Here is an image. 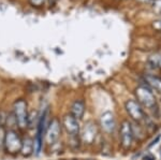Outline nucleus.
<instances>
[{
  "label": "nucleus",
  "mask_w": 161,
  "mask_h": 160,
  "mask_svg": "<svg viewBox=\"0 0 161 160\" xmlns=\"http://www.w3.org/2000/svg\"><path fill=\"white\" fill-rule=\"evenodd\" d=\"M23 140L20 139L19 133L13 129H9L4 133V140H3V148L8 154L10 155H16L20 153L22 149Z\"/></svg>",
  "instance_id": "f257e3e1"
},
{
  "label": "nucleus",
  "mask_w": 161,
  "mask_h": 160,
  "mask_svg": "<svg viewBox=\"0 0 161 160\" xmlns=\"http://www.w3.org/2000/svg\"><path fill=\"white\" fill-rule=\"evenodd\" d=\"M13 114H14L15 120H16L17 127L20 129L27 128V120H28V105L24 99H19L14 102L13 105Z\"/></svg>",
  "instance_id": "f03ea898"
},
{
  "label": "nucleus",
  "mask_w": 161,
  "mask_h": 160,
  "mask_svg": "<svg viewBox=\"0 0 161 160\" xmlns=\"http://www.w3.org/2000/svg\"><path fill=\"white\" fill-rule=\"evenodd\" d=\"M136 96L141 104L147 109H153L156 105V99L153 92L144 86H139L136 89Z\"/></svg>",
  "instance_id": "7ed1b4c3"
},
{
  "label": "nucleus",
  "mask_w": 161,
  "mask_h": 160,
  "mask_svg": "<svg viewBox=\"0 0 161 160\" xmlns=\"http://www.w3.org/2000/svg\"><path fill=\"white\" fill-rule=\"evenodd\" d=\"M60 135V123L57 118L52 119L48 123V126L45 131V141L47 144H55Z\"/></svg>",
  "instance_id": "20e7f679"
},
{
  "label": "nucleus",
  "mask_w": 161,
  "mask_h": 160,
  "mask_svg": "<svg viewBox=\"0 0 161 160\" xmlns=\"http://www.w3.org/2000/svg\"><path fill=\"white\" fill-rule=\"evenodd\" d=\"M120 140L124 148H129L133 141V129L128 120H124L120 126Z\"/></svg>",
  "instance_id": "39448f33"
},
{
  "label": "nucleus",
  "mask_w": 161,
  "mask_h": 160,
  "mask_svg": "<svg viewBox=\"0 0 161 160\" xmlns=\"http://www.w3.org/2000/svg\"><path fill=\"white\" fill-rule=\"evenodd\" d=\"M62 125H64L66 131L71 136H77L80 133V123L79 119L72 116L71 114H67L64 116L62 119Z\"/></svg>",
  "instance_id": "423d86ee"
},
{
  "label": "nucleus",
  "mask_w": 161,
  "mask_h": 160,
  "mask_svg": "<svg viewBox=\"0 0 161 160\" xmlns=\"http://www.w3.org/2000/svg\"><path fill=\"white\" fill-rule=\"evenodd\" d=\"M126 111L132 119L134 120H141L143 118V111L140 107V104L134 100H128L126 102Z\"/></svg>",
  "instance_id": "0eeeda50"
},
{
  "label": "nucleus",
  "mask_w": 161,
  "mask_h": 160,
  "mask_svg": "<svg viewBox=\"0 0 161 160\" xmlns=\"http://www.w3.org/2000/svg\"><path fill=\"white\" fill-rule=\"evenodd\" d=\"M100 123H101V127L103 128V130L108 133H111L114 131L115 129V118L114 115L111 112H105L101 115L100 118Z\"/></svg>",
  "instance_id": "6e6552de"
},
{
  "label": "nucleus",
  "mask_w": 161,
  "mask_h": 160,
  "mask_svg": "<svg viewBox=\"0 0 161 160\" xmlns=\"http://www.w3.org/2000/svg\"><path fill=\"white\" fill-rule=\"evenodd\" d=\"M85 113V103L83 100H75L71 105V114L74 116L76 119H82V117L84 116Z\"/></svg>",
  "instance_id": "1a4fd4ad"
},
{
  "label": "nucleus",
  "mask_w": 161,
  "mask_h": 160,
  "mask_svg": "<svg viewBox=\"0 0 161 160\" xmlns=\"http://www.w3.org/2000/svg\"><path fill=\"white\" fill-rule=\"evenodd\" d=\"M20 154L24 157H29L30 155L33 154V140L29 136H27V138H25L23 140Z\"/></svg>",
  "instance_id": "9d476101"
},
{
  "label": "nucleus",
  "mask_w": 161,
  "mask_h": 160,
  "mask_svg": "<svg viewBox=\"0 0 161 160\" xmlns=\"http://www.w3.org/2000/svg\"><path fill=\"white\" fill-rule=\"evenodd\" d=\"M146 81L153 88H155L157 91L161 92V79L157 76H153V75H147L146 76Z\"/></svg>",
  "instance_id": "9b49d317"
},
{
  "label": "nucleus",
  "mask_w": 161,
  "mask_h": 160,
  "mask_svg": "<svg viewBox=\"0 0 161 160\" xmlns=\"http://www.w3.org/2000/svg\"><path fill=\"white\" fill-rule=\"evenodd\" d=\"M96 136V129L92 127V126H89L88 125L86 128H85V131H84V135H83V138H84V140L88 142V143H92L93 141V139H95Z\"/></svg>",
  "instance_id": "f8f14e48"
},
{
  "label": "nucleus",
  "mask_w": 161,
  "mask_h": 160,
  "mask_svg": "<svg viewBox=\"0 0 161 160\" xmlns=\"http://www.w3.org/2000/svg\"><path fill=\"white\" fill-rule=\"evenodd\" d=\"M42 142H43L42 135H36V139L33 140V155L35 156H39L41 151H42Z\"/></svg>",
  "instance_id": "ddd939ff"
},
{
  "label": "nucleus",
  "mask_w": 161,
  "mask_h": 160,
  "mask_svg": "<svg viewBox=\"0 0 161 160\" xmlns=\"http://www.w3.org/2000/svg\"><path fill=\"white\" fill-rule=\"evenodd\" d=\"M39 122V114L36 111H31L28 114V120H27V128H33L36 125H38Z\"/></svg>",
  "instance_id": "4468645a"
},
{
  "label": "nucleus",
  "mask_w": 161,
  "mask_h": 160,
  "mask_svg": "<svg viewBox=\"0 0 161 160\" xmlns=\"http://www.w3.org/2000/svg\"><path fill=\"white\" fill-rule=\"evenodd\" d=\"M150 63H152L156 67H161V56L159 55H155L150 58Z\"/></svg>",
  "instance_id": "2eb2a0df"
},
{
  "label": "nucleus",
  "mask_w": 161,
  "mask_h": 160,
  "mask_svg": "<svg viewBox=\"0 0 161 160\" xmlns=\"http://www.w3.org/2000/svg\"><path fill=\"white\" fill-rule=\"evenodd\" d=\"M153 8L157 13L161 14V0H155L154 3H153Z\"/></svg>",
  "instance_id": "dca6fc26"
},
{
  "label": "nucleus",
  "mask_w": 161,
  "mask_h": 160,
  "mask_svg": "<svg viewBox=\"0 0 161 160\" xmlns=\"http://www.w3.org/2000/svg\"><path fill=\"white\" fill-rule=\"evenodd\" d=\"M30 1V4L33 7H40L45 2V0H29Z\"/></svg>",
  "instance_id": "f3484780"
},
{
  "label": "nucleus",
  "mask_w": 161,
  "mask_h": 160,
  "mask_svg": "<svg viewBox=\"0 0 161 160\" xmlns=\"http://www.w3.org/2000/svg\"><path fill=\"white\" fill-rule=\"evenodd\" d=\"M153 27H154L155 29H157V30H161V19H158V20H156V22H154Z\"/></svg>",
  "instance_id": "a211bd4d"
},
{
  "label": "nucleus",
  "mask_w": 161,
  "mask_h": 160,
  "mask_svg": "<svg viewBox=\"0 0 161 160\" xmlns=\"http://www.w3.org/2000/svg\"><path fill=\"white\" fill-rule=\"evenodd\" d=\"M137 1H141V2H150V1H155V0H137Z\"/></svg>",
  "instance_id": "6ab92c4d"
},
{
  "label": "nucleus",
  "mask_w": 161,
  "mask_h": 160,
  "mask_svg": "<svg viewBox=\"0 0 161 160\" xmlns=\"http://www.w3.org/2000/svg\"><path fill=\"white\" fill-rule=\"evenodd\" d=\"M0 123H1V113H0ZM0 126H1V124H0Z\"/></svg>",
  "instance_id": "aec40b11"
}]
</instances>
